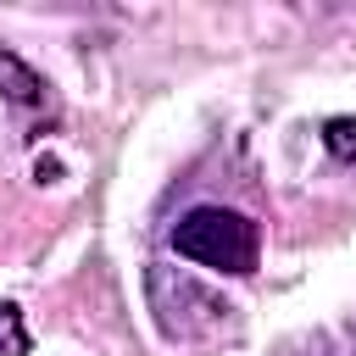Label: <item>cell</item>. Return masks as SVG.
<instances>
[{
	"instance_id": "1",
	"label": "cell",
	"mask_w": 356,
	"mask_h": 356,
	"mask_svg": "<svg viewBox=\"0 0 356 356\" xmlns=\"http://www.w3.org/2000/svg\"><path fill=\"white\" fill-rule=\"evenodd\" d=\"M172 250L184 261H200L211 273L245 278L261 261V228L234 206H195L172 222Z\"/></svg>"
},
{
	"instance_id": "2",
	"label": "cell",
	"mask_w": 356,
	"mask_h": 356,
	"mask_svg": "<svg viewBox=\"0 0 356 356\" xmlns=\"http://www.w3.org/2000/svg\"><path fill=\"white\" fill-rule=\"evenodd\" d=\"M0 95H6L11 106H22V111L50 106V83H44L22 56H11V50H0Z\"/></svg>"
},
{
	"instance_id": "3",
	"label": "cell",
	"mask_w": 356,
	"mask_h": 356,
	"mask_svg": "<svg viewBox=\"0 0 356 356\" xmlns=\"http://www.w3.org/2000/svg\"><path fill=\"white\" fill-rule=\"evenodd\" d=\"M0 356H28V323L11 300H0Z\"/></svg>"
},
{
	"instance_id": "4",
	"label": "cell",
	"mask_w": 356,
	"mask_h": 356,
	"mask_svg": "<svg viewBox=\"0 0 356 356\" xmlns=\"http://www.w3.org/2000/svg\"><path fill=\"white\" fill-rule=\"evenodd\" d=\"M323 145L339 156V161H356V117H334L323 128Z\"/></svg>"
}]
</instances>
